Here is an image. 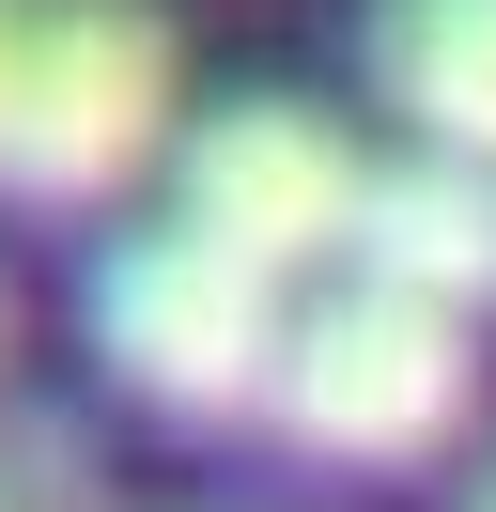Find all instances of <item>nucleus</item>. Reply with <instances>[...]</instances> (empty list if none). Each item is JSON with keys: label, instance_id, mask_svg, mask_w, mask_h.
<instances>
[{"label": "nucleus", "instance_id": "1", "mask_svg": "<svg viewBox=\"0 0 496 512\" xmlns=\"http://www.w3.org/2000/svg\"><path fill=\"white\" fill-rule=\"evenodd\" d=\"M171 156V32L140 0H31L16 109H0V187L16 202H109Z\"/></svg>", "mask_w": 496, "mask_h": 512}, {"label": "nucleus", "instance_id": "2", "mask_svg": "<svg viewBox=\"0 0 496 512\" xmlns=\"http://www.w3.org/2000/svg\"><path fill=\"white\" fill-rule=\"evenodd\" d=\"M93 342H109V373L140 388L155 419H264L295 311H279V280L248 249H217V233L171 218V233H140V249H109Z\"/></svg>", "mask_w": 496, "mask_h": 512}, {"label": "nucleus", "instance_id": "3", "mask_svg": "<svg viewBox=\"0 0 496 512\" xmlns=\"http://www.w3.org/2000/svg\"><path fill=\"white\" fill-rule=\"evenodd\" d=\"M264 419L295 450H326V466H419V450H450V419H465V311H419L388 280L295 311Z\"/></svg>", "mask_w": 496, "mask_h": 512}, {"label": "nucleus", "instance_id": "4", "mask_svg": "<svg viewBox=\"0 0 496 512\" xmlns=\"http://www.w3.org/2000/svg\"><path fill=\"white\" fill-rule=\"evenodd\" d=\"M341 218H357V140L295 94H248L217 125H186V233L248 249L264 280L295 264H341Z\"/></svg>", "mask_w": 496, "mask_h": 512}, {"label": "nucleus", "instance_id": "5", "mask_svg": "<svg viewBox=\"0 0 496 512\" xmlns=\"http://www.w3.org/2000/svg\"><path fill=\"white\" fill-rule=\"evenodd\" d=\"M341 264L388 295H419V311H481L496 295V171L481 156H388L357 171V218H341Z\"/></svg>", "mask_w": 496, "mask_h": 512}, {"label": "nucleus", "instance_id": "6", "mask_svg": "<svg viewBox=\"0 0 496 512\" xmlns=\"http://www.w3.org/2000/svg\"><path fill=\"white\" fill-rule=\"evenodd\" d=\"M372 94L434 156L496 171V0H372Z\"/></svg>", "mask_w": 496, "mask_h": 512}, {"label": "nucleus", "instance_id": "7", "mask_svg": "<svg viewBox=\"0 0 496 512\" xmlns=\"http://www.w3.org/2000/svg\"><path fill=\"white\" fill-rule=\"evenodd\" d=\"M16 32H31V0H0V109H16Z\"/></svg>", "mask_w": 496, "mask_h": 512}, {"label": "nucleus", "instance_id": "8", "mask_svg": "<svg viewBox=\"0 0 496 512\" xmlns=\"http://www.w3.org/2000/svg\"><path fill=\"white\" fill-rule=\"evenodd\" d=\"M465 512H496V481H481V497H465Z\"/></svg>", "mask_w": 496, "mask_h": 512}]
</instances>
